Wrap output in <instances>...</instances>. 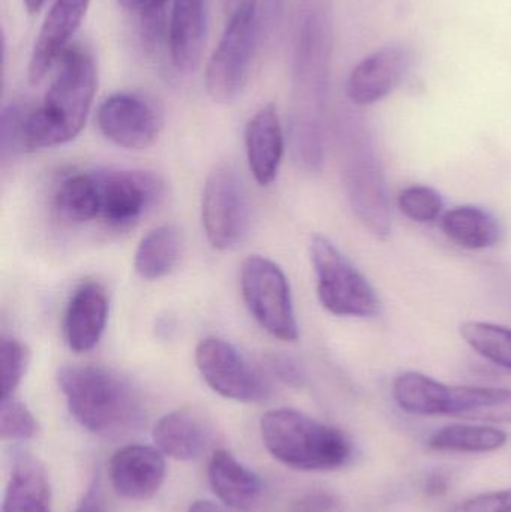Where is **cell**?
<instances>
[{"label":"cell","instance_id":"7c38bea8","mask_svg":"<svg viewBox=\"0 0 511 512\" xmlns=\"http://www.w3.org/2000/svg\"><path fill=\"white\" fill-rule=\"evenodd\" d=\"M413 63L414 53L408 45L381 47L351 72L347 81L348 98L360 107L380 102L401 86Z\"/></svg>","mask_w":511,"mask_h":512},{"label":"cell","instance_id":"8fae6325","mask_svg":"<svg viewBox=\"0 0 511 512\" xmlns=\"http://www.w3.org/2000/svg\"><path fill=\"white\" fill-rule=\"evenodd\" d=\"M348 200L360 221L377 239H387L392 231L386 186L377 156L368 146L356 147L345 161Z\"/></svg>","mask_w":511,"mask_h":512},{"label":"cell","instance_id":"f35d334b","mask_svg":"<svg viewBox=\"0 0 511 512\" xmlns=\"http://www.w3.org/2000/svg\"><path fill=\"white\" fill-rule=\"evenodd\" d=\"M282 0H264V6L267 8L269 14H275L281 8Z\"/></svg>","mask_w":511,"mask_h":512},{"label":"cell","instance_id":"cb8c5ba5","mask_svg":"<svg viewBox=\"0 0 511 512\" xmlns=\"http://www.w3.org/2000/svg\"><path fill=\"white\" fill-rule=\"evenodd\" d=\"M183 237L173 225H162L143 237L135 252L134 267L138 276L158 280L168 276L182 259Z\"/></svg>","mask_w":511,"mask_h":512},{"label":"cell","instance_id":"1f68e13d","mask_svg":"<svg viewBox=\"0 0 511 512\" xmlns=\"http://www.w3.org/2000/svg\"><path fill=\"white\" fill-rule=\"evenodd\" d=\"M450 512H511V490L474 496L456 505Z\"/></svg>","mask_w":511,"mask_h":512},{"label":"cell","instance_id":"83f0119b","mask_svg":"<svg viewBox=\"0 0 511 512\" xmlns=\"http://www.w3.org/2000/svg\"><path fill=\"white\" fill-rule=\"evenodd\" d=\"M399 210L411 221L426 224L435 221L443 213L441 195L428 186H410L398 198Z\"/></svg>","mask_w":511,"mask_h":512},{"label":"cell","instance_id":"4316f807","mask_svg":"<svg viewBox=\"0 0 511 512\" xmlns=\"http://www.w3.org/2000/svg\"><path fill=\"white\" fill-rule=\"evenodd\" d=\"M461 336L477 354L511 372V328L492 322L467 321Z\"/></svg>","mask_w":511,"mask_h":512},{"label":"cell","instance_id":"ab89813d","mask_svg":"<svg viewBox=\"0 0 511 512\" xmlns=\"http://www.w3.org/2000/svg\"><path fill=\"white\" fill-rule=\"evenodd\" d=\"M117 2H119L123 8L129 9V11H134V9H138V3H140V0H117Z\"/></svg>","mask_w":511,"mask_h":512},{"label":"cell","instance_id":"d6986e66","mask_svg":"<svg viewBox=\"0 0 511 512\" xmlns=\"http://www.w3.org/2000/svg\"><path fill=\"white\" fill-rule=\"evenodd\" d=\"M212 435L210 424L191 409L164 415L153 429V441L158 450L180 462L200 457L212 441Z\"/></svg>","mask_w":511,"mask_h":512},{"label":"cell","instance_id":"e575fe53","mask_svg":"<svg viewBox=\"0 0 511 512\" xmlns=\"http://www.w3.org/2000/svg\"><path fill=\"white\" fill-rule=\"evenodd\" d=\"M75 512H107L105 510L104 496H102L101 492V484H99L98 480L90 484L86 495L81 499Z\"/></svg>","mask_w":511,"mask_h":512},{"label":"cell","instance_id":"3957f363","mask_svg":"<svg viewBox=\"0 0 511 512\" xmlns=\"http://www.w3.org/2000/svg\"><path fill=\"white\" fill-rule=\"evenodd\" d=\"M264 447L282 465L297 471H335L350 465L354 447L336 429L294 409H273L260 421Z\"/></svg>","mask_w":511,"mask_h":512},{"label":"cell","instance_id":"5b68a950","mask_svg":"<svg viewBox=\"0 0 511 512\" xmlns=\"http://www.w3.org/2000/svg\"><path fill=\"white\" fill-rule=\"evenodd\" d=\"M317 276L318 298L336 316L374 318L381 301L374 286L330 240L314 236L309 245Z\"/></svg>","mask_w":511,"mask_h":512},{"label":"cell","instance_id":"8992f818","mask_svg":"<svg viewBox=\"0 0 511 512\" xmlns=\"http://www.w3.org/2000/svg\"><path fill=\"white\" fill-rule=\"evenodd\" d=\"M240 286L249 312L267 333L285 342L297 340L290 283L279 265L263 256H249L242 264Z\"/></svg>","mask_w":511,"mask_h":512},{"label":"cell","instance_id":"277c9868","mask_svg":"<svg viewBox=\"0 0 511 512\" xmlns=\"http://www.w3.org/2000/svg\"><path fill=\"white\" fill-rule=\"evenodd\" d=\"M258 38L257 0H243L231 14L206 68V89L219 104L236 101L251 74Z\"/></svg>","mask_w":511,"mask_h":512},{"label":"cell","instance_id":"4dcf8cb0","mask_svg":"<svg viewBox=\"0 0 511 512\" xmlns=\"http://www.w3.org/2000/svg\"><path fill=\"white\" fill-rule=\"evenodd\" d=\"M29 363V352L23 343L3 337L0 343V375H2V399L14 396Z\"/></svg>","mask_w":511,"mask_h":512},{"label":"cell","instance_id":"e0dca14e","mask_svg":"<svg viewBox=\"0 0 511 512\" xmlns=\"http://www.w3.org/2000/svg\"><path fill=\"white\" fill-rule=\"evenodd\" d=\"M245 144L254 179L260 186L272 185L284 156V131L273 105H266L249 119Z\"/></svg>","mask_w":511,"mask_h":512},{"label":"cell","instance_id":"6da1fadb","mask_svg":"<svg viewBox=\"0 0 511 512\" xmlns=\"http://www.w3.org/2000/svg\"><path fill=\"white\" fill-rule=\"evenodd\" d=\"M69 412L78 424L102 439H122L144 423L143 397L114 370L93 364L63 366L57 373Z\"/></svg>","mask_w":511,"mask_h":512},{"label":"cell","instance_id":"d6a6232c","mask_svg":"<svg viewBox=\"0 0 511 512\" xmlns=\"http://www.w3.org/2000/svg\"><path fill=\"white\" fill-rule=\"evenodd\" d=\"M170 0H140L138 9L141 11L144 33L150 41H158L162 36L165 21V8Z\"/></svg>","mask_w":511,"mask_h":512},{"label":"cell","instance_id":"7402d4cb","mask_svg":"<svg viewBox=\"0 0 511 512\" xmlns=\"http://www.w3.org/2000/svg\"><path fill=\"white\" fill-rule=\"evenodd\" d=\"M441 230L447 239L468 251H482L500 242L498 219L486 209L477 206H459L449 210L441 221Z\"/></svg>","mask_w":511,"mask_h":512},{"label":"cell","instance_id":"5bb4252c","mask_svg":"<svg viewBox=\"0 0 511 512\" xmlns=\"http://www.w3.org/2000/svg\"><path fill=\"white\" fill-rule=\"evenodd\" d=\"M90 0H54L33 47L29 62V80H44L54 63L71 47L72 36L81 26Z\"/></svg>","mask_w":511,"mask_h":512},{"label":"cell","instance_id":"44dd1931","mask_svg":"<svg viewBox=\"0 0 511 512\" xmlns=\"http://www.w3.org/2000/svg\"><path fill=\"white\" fill-rule=\"evenodd\" d=\"M3 512H53L50 481L42 463L30 454L15 459Z\"/></svg>","mask_w":511,"mask_h":512},{"label":"cell","instance_id":"f546056e","mask_svg":"<svg viewBox=\"0 0 511 512\" xmlns=\"http://www.w3.org/2000/svg\"><path fill=\"white\" fill-rule=\"evenodd\" d=\"M30 107L21 102H11L2 111V159L27 152V117Z\"/></svg>","mask_w":511,"mask_h":512},{"label":"cell","instance_id":"9c48e42d","mask_svg":"<svg viewBox=\"0 0 511 512\" xmlns=\"http://www.w3.org/2000/svg\"><path fill=\"white\" fill-rule=\"evenodd\" d=\"M195 363L207 385L225 399L258 403L270 397L269 382L225 340H201L195 351Z\"/></svg>","mask_w":511,"mask_h":512},{"label":"cell","instance_id":"836d02e7","mask_svg":"<svg viewBox=\"0 0 511 512\" xmlns=\"http://www.w3.org/2000/svg\"><path fill=\"white\" fill-rule=\"evenodd\" d=\"M272 372L279 379L290 385H302L305 375H303L302 367L296 363L291 357L282 354H272L267 357Z\"/></svg>","mask_w":511,"mask_h":512},{"label":"cell","instance_id":"ac0fdd59","mask_svg":"<svg viewBox=\"0 0 511 512\" xmlns=\"http://www.w3.org/2000/svg\"><path fill=\"white\" fill-rule=\"evenodd\" d=\"M207 475L213 493L225 507L246 512L260 504L263 496L260 477L228 451L218 450L213 454Z\"/></svg>","mask_w":511,"mask_h":512},{"label":"cell","instance_id":"30bf717a","mask_svg":"<svg viewBox=\"0 0 511 512\" xmlns=\"http://www.w3.org/2000/svg\"><path fill=\"white\" fill-rule=\"evenodd\" d=\"M99 131L116 146L149 149L158 140L162 119L155 105L137 93H114L105 99L96 116Z\"/></svg>","mask_w":511,"mask_h":512},{"label":"cell","instance_id":"ffe728a7","mask_svg":"<svg viewBox=\"0 0 511 512\" xmlns=\"http://www.w3.org/2000/svg\"><path fill=\"white\" fill-rule=\"evenodd\" d=\"M444 417L474 423L511 424V390L494 387H447Z\"/></svg>","mask_w":511,"mask_h":512},{"label":"cell","instance_id":"2e32d148","mask_svg":"<svg viewBox=\"0 0 511 512\" xmlns=\"http://www.w3.org/2000/svg\"><path fill=\"white\" fill-rule=\"evenodd\" d=\"M108 319V298L99 283L86 282L75 289L66 307L65 340L71 351L77 354L92 351L102 334Z\"/></svg>","mask_w":511,"mask_h":512},{"label":"cell","instance_id":"7a4b0ae2","mask_svg":"<svg viewBox=\"0 0 511 512\" xmlns=\"http://www.w3.org/2000/svg\"><path fill=\"white\" fill-rule=\"evenodd\" d=\"M98 87L95 59L87 48L71 45L59 59L56 77L41 107L27 117V152L62 146L86 125Z\"/></svg>","mask_w":511,"mask_h":512},{"label":"cell","instance_id":"f1b7e54d","mask_svg":"<svg viewBox=\"0 0 511 512\" xmlns=\"http://www.w3.org/2000/svg\"><path fill=\"white\" fill-rule=\"evenodd\" d=\"M38 433V423L24 403L14 397L2 399L0 406V435L3 441L24 442Z\"/></svg>","mask_w":511,"mask_h":512},{"label":"cell","instance_id":"9a60e30c","mask_svg":"<svg viewBox=\"0 0 511 512\" xmlns=\"http://www.w3.org/2000/svg\"><path fill=\"white\" fill-rule=\"evenodd\" d=\"M209 8L207 0H173L168 44L171 62L179 72H194L206 45Z\"/></svg>","mask_w":511,"mask_h":512},{"label":"cell","instance_id":"603a6c76","mask_svg":"<svg viewBox=\"0 0 511 512\" xmlns=\"http://www.w3.org/2000/svg\"><path fill=\"white\" fill-rule=\"evenodd\" d=\"M54 215L65 224L98 221V185L95 171H75L60 179L51 200Z\"/></svg>","mask_w":511,"mask_h":512},{"label":"cell","instance_id":"8d00e7d4","mask_svg":"<svg viewBox=\"0 0 511 512\" xmlns=\"http://www.w3.org/2000/svg\"><path fill=\"white\" fill-rule=\"evenodd\" d=\"M188 512H227L219 505L212 504L209 501H197L189 507Z\"/></svg>","mask_w":511,"mask_h":512},{"label":"cell","instance_id":"d590c367","mask_svg":"<svg viewBox=\"0 0 511 512\" xmlns=\"http://www.w3.org/2000/svg\"><path fill=\"white\" fill-rule=\"evenodd\" d=\"M449 475L443 471H435L426 478L425 492L431 496L443 495L449 489Z\"/></svg>","mask_w":511,"mask_h":512},{"label":"cell","instance_id":"52a82bcc","mask_svg":"<svg viewBox=\"0 0 511 512\" xmlns=\"http://www.w3.org/2000/svg\"><path fill=\"white\" fill-rule=\"evenodd\" d=\"M201 216L207 240L218 251H227L243 242L251 222L248 194L231 165L213 168L204 185Z\"/></svg>","mask_w":511,"mask_h":512},{"label":"cell","instance_id":"4fadbf2b","mask_svg":"<svg viewBox=\"0 0 511 512\" xmlns=\"http://www.w3.org/2000/svg\"><path fill=\"white\" fill-rule=\"evenodd\" d=\"M164 454L147 445H126L110 460V481L117 495L129 501L152 499L164 484Z\"/></svg>","mask_w":511,"mask_h":512},{"label":"cell","instance_id":"484cf974","mask_svg":"<svg viewBox=\"0 0 511 512\" xmlns=\"http://www.w3.org/2000/svg\"><path fill=\"white\" fill-rule=\"evenodd\" d=\"M507 444V435L495 427L480 424H452L429 438V447L447 453H492Z\"/></svg>","mask_w":511,"mask_h":512},{"label":"cell","instance_id":"ba28073f","mask_svg":"<svg viewBox=\"0 0 511 512\" xmlns=\"http://www.w3.org/2000/svg\"><path fill=\"white\" fill-rule=\"evenodd\" d=\"M98 221L114 231L140 222L164 195V182L147 171H95Z\"/></svg>","mask_w":511,"mask_h":512},{"label":"cell","instance_id":"d4e9b609","mask_svg":"<svg viewBox=\"0 0 511 512\" xmlns=\"http://www.w3.org/2000/svg\"><path fill=\"white\" fill-rule=\"evenodd\" d=\"M447 387L423 373L405 372L393 381L392 393L396 405L407 414L438 417L444 415Z\"/></svg>","mask_w":511,"mask_h":512},{"label":"cell","instance_id":"74e56055","mask_svg":"<svg viewBox=\"0 0 511 512\" xmlns=\"http://www.w3.org/2000/svg\"><path fill=\"white\" fill-rule=\"evenodd\" d=\"M44 3L45 0H24V5H26V9L30 14H36V12L41 11Z\"/></svg>","mask_w":511,"mask_h":512}]
</instances>
